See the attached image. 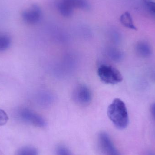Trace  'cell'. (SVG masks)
I'll return each instance as SVG.
<instances>
[{
    "label": "cell",
    "mask_w": 155,
    "mask_h": 155,
    "mask_svg": "<svg viewBox=\"0 0 155 155\" xmlns=\"http://www.w3.org/2000/svg\"><path fill=\"white\" fill-rule=\"evenodd\" d=\"M107 116L115 126L124 129L129 124V117L125 104L118 98H115L107 108Z\"/></svg>",
    "instance_id": "obj_1"
},
{
    "label": "cell",
    "mask_w": 155,
    "mask_h": 155,
    "mask_svg": "<svg viewBox=\"0 0 155 155\" xmlns=\"http://www.w3.org/2000/svg\"><path fill=\"white\" fill-rule=\"evenodd\" d=\"M56 7L64 17L71 16L76 9L88 10L90 5L87 0H58Z\"/></svg>",
    "instance_id": "obj_2"
},
{
    "label": "cell",
    "mask_w": 155,
    "mask_h": 155,
    "mask_svg": "<svg viewBox=\"0 0 155 155\" xmlns=\"http://www.w3.org/2000/svg\"><path fill=\"white\" fill-rule=\"evenodd\" d=\"M97 75L100 80L107 84L114 85L123 81L122 74L112 65L103 64L97 69Z\"/></svg>",
    "instance_id": "obj_3"
},
{
    "label": "cell",
    "mask_w": 155,
    "mask_h": 155,
    "mask_svg": "<svg viewBox=\"0 0 155 155\" xmlns=\"http://www.w3.org/2000/svg\"><path fill=\"white\" fill-rule=\"evenodd\" d=\"M72 97L74 102L78 104L87 105L92 100V93L85 85H78L74 90Z\"/></svg>",
    "instance_id": "obj_4"
},
{
    "label": "cell",
    "mask_w": 155,
    "mask_h": 155,
    "mask_svg": "<svg viewBox=\"0 0 155 155\" xmlns=\"http://www.w3.org/2000/svg\"><path fill=\"white\" fill-rule=\"evenodd\" d=\"M19 116L25 123L37 127H44L46 122L41 116L27 108H23L19 112Z\"/></svg>",
    "instance_id": "obj_5"
},
{
    "label": "cell",
    "mask_w": 155,
    "mask_h": 155,
    "mask_svg": "<svg viewBox=\"0 0 155 155\" xmlns=\"http://www.w3.org/2000/svg\"><path fill=\"white\" fill-rule=\"evenodd\" d=\"M98 141L101 149L105 155H121L106 133L102 132L99 134Z\"/></svg>",
    "instance_id": "obj_6"
},
{
    "label": "cell",
    "mask_w": 155,
    "mask_h": 155,
    "mask_svg": "<svg viewBox=\"0 0 155 155\" xmlns=\"http://www.w3.org/2000/svg\"><path fill=\"white\" fill-rule=\"evenodd\" d=\"M42 12L41 8L37 5H33L22 13V18L26 23L35 24L41 20Z\"/></svg>",
    "instance_id": "obj_7"
},
{
    "label": "cell",
    "mask_w": 155,
    "mask_h": 155,
    "mask_svg": "<svg viewBox=\"0 0 155 155\" xmlns=\"http://www.w3.org/2000/svg\"><path fill=\"white\" fill-rule=\"evenodd\" d=\"M136 51L138 55L144 58L151 56L152 54V49L151 46L146 42L141 41L138 42L136 46Z\"/></svg>",
    "instance_id": "obj_8"
},
{
    "label": "cell",
    "mask_w": 155,
    "mask_h": 155,
    "mask_svg": "<svg viewBox=\"0 0 155 155\" xmlns=\"http://www.w3.org/2000/svg\"><path fill=\"white\" fill-rule=\"evenodd\" d=\"M120 21L122 24L125 27L133 30H137V28L134 24L131 14L128 12H125L121 15Z\"/></svg>",
    "instance_id": "obj_9"
},
{
    "label": "cell",
    "mask_w": 155,
    "mask_h": 155,
    "mask_svg": "<svg viewBox=\"0 0 155 155\" xmlns=\"http://www.w3.org/2000/svg\"><path fill=\"white\" fill-rule=\"evenodd\" d=\"M11 44V39L9 35L0 33V52L7 50L10 47Z\"/></svg>",
    "instance_id": "obj_10"
},
{
    "label": "cell",
    "mask_w": 155,
    "mask_h": 155,
    "mask_svg": "<svg viewBox=\"0 0 155 155\" xmlns=\"http://www.w3.org/2000/svg\"><path fill=\"white\" fill-rule=\"evenodd\" d=\"M16 155H38V153L34 147H25L19 149Z\"/></svg>",
    "instance_id": "obj_11"
},
{
    "label": "cell",
    "mask_w": 155,
    "mask_h": 155,
    "mask_svg": "<svg viewBox=\"0 0 155 155\" xmlns=\"http://www.w3.org/2000/svg\"><path fill=\"white\" fill-rule=\"evenodd\" d=\"M145 7L155 16V2L151 0H141Z\"/></svg>",
    "instance_id": "obj_12"
},
{
    "label": "cell",
    "mask_w": 155,
    "mask_h": 155,
    "mask_svg": "<svg viewBox=\"0 0 155 155\" xmlns=\"http://www.w3.org/2000/svg\"><path fill=\"white\" fill-rule=\"evenodd\" d=\"M9 120L8 115L2 109H0V126H4Z\"/></svg>",
    "instance_id": "obj_13"
},
{
    "label": "cell",
    "mask_w": 155,
    "mask_h": 155,
    "mask_svg": "<svg viewBox=\"0 0 155 155\" xmlns=\"http://www.w3.org/2000/svg\"><path fill=\"white\" fill-rule=\"evenodd\" d=\"M57 155H71V152L64 147H60L57 149Z\"/></svg>",
    "instance_id": "obj_14"
},
{
    "label": "cell",
    "mask_w": 155,
    "mask_h": 155,
    "mask_svg": "<svg viewBox=\"0 0 155 155\" xmlns=\"http://www.w3.org/2000/svg\"><path fill=\"white\" fill-rule=\"evenodd\" d=\"M151 113L152 116L155 120V103L152 105L151 107Z\"/></svg>",
    "instance_id": "obj_15"
},
{
    "label": "cell",
    "mask_w": 155,
    "mask_h": 155,
    "mask_svg": "<svg viewBox=\"0 0 155 155\" xmlns=\"http://www.w3.org/2000/svg\"><path fill=\"white\" fill-rule=\"evenodd\" d=\"M148 155H155L153 154H148Z\"/></svg>",
    "instance_id": "obj_16"
}]
</instances>
